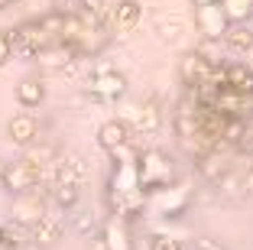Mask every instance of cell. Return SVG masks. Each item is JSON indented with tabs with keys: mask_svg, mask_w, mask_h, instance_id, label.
Segmentation results:
<instances>
[{
	"mask_svg": "<svg viewBox=\"0 0 253 250\" xmlns=\"http://www.w3.org/2000/svg\"><path fill=\"white\" fill-rule=\"evenodd\" d=\"M192 205V189L188 182H169V185H159V189L146 192V214L149 218H182L185 208Z\"/></svg>",
	"mask_w": 253,
	"mask_h": 250,
	"instance_id": "1",
	"label": "cell"
},
{
	"mask_svg": "<svg viewBox=\"0 0 253 250\" xmlns=\"http://www.w3.org/2000/svg\"><path fill=\"white\" fill-rule=\"evenodd\" d=\"M136 172H140V189L143 192H153V189L169 185L175 179L172 156H166L163 150H146V153L136 156Z\"/></svg>",
	"mask_w": 253,
	"mask_h": 250,
	"instance_id": "2",
	"label": "cell"
},
{
	"mask_svg": "<svg viewBox=\"0 0 253 250\" xmlns=\"http://www.w3.org/2000/svg\"><path fill=\"white\" fill-rule=\"evenodd\" d=\"M49 211V189L45 185H36V189H26V192H16L13 195V205H10V218L20 221V224H36L42 214Z\"/></svg>",
	"mask_w": 253,
	"mask_h": 250,
	"instance_id": "3",
	"label": "cell"
},
{
	"mask_svg": "<svg viewBox=\"0 0 253 250\" xmlns=\"http://www.w3.org/2000/svg\"><path fill=\"white\" fill-rule=\"evenodd\" d=\"M7 36H10V49H13V55H20V59H30V62H33V55H36L42 46L52 43V39L45 36V30L39 26V20L20 23V26H13V30L7 33Z\"/></svg>",
	"mask_w": 253,
	"mask_h": 250,
	"instance_id": "4",
	"label": "cell"
},
{
	"mask_svg": "<svg viewBox=\"0 0 253 250\" xmlns=\"http://www.w3.org/2000/svg\"><path fill=\"white\" fill-rule=\"evenodd\" d=\"M36 185H45L49 189V182H45V172L36 169V166H30L26 159L20 162H7V172H3V189L7 192H26V189H36Z\"/></svg>",
	"mask_w": 253,
	"mask_h": 250,
	"instance_id": "5",
	"label": "cell"
},
{
	"mask_svg": "<svg viewBox=\"0 0 253 250\" xmlns=\"http://www.w3.org/2000/svg\"><path fill=\"white\" fill-rule=\"evenodd\" d=\"M195 26H198V33L205 39H224V33H227L231 20L224 16L221 3H217V0H211V3L195 7Z\"/></svg>",
	"mask_w": 253,
	"mask_h": 250,
	"instance_id": "6",
	"label": "cell"
},
{
	"mask_svg": "<svg viewBox=\"0 0 253 250\" xmlns=\"http://www.w3.org/2000/svg\"><path fill=\"white\" fill-rule=\"evenodd\" d=\"M88 91L97 101H117L126 95V75H120L117 68H107V72H94L88 78Z\"/></svg>",
	"mask_w": 253,
	"mask_h": 250,
	"instance_id": "7",
	"label": "cell"
},
{
	"mask_svg": "<svg viewBox=\"0 0 253 250\" xmlns=\"http://www.w3.org/2000/svg\"><path fill=\"white\" fill-rule=\"evenodd\" d=\"M75 59H78V49H75L72 43H62V39L42 46V49L33 55V62H36L39 68H49V72H62V68H68Z\"/></svg>",
	"mask_w": 253,
	"mask_h": 250,
	"instance_id": "8",
	"label": "cell"
},
{
	"mask_svg": "<svg viewBox=\"0 0 253 250\" xmlns=\"http://www.w3.org/2000/svg\"><path fill=\"white\" fill-rule=\"evenodd\" d=\"M172 127H175V133H179V140H185V143H192L195 137H198L201 117H198V101L192 98V91L179 101V107H175V114H172Z\"/></svg>",
	"mask_w": 253,
	"mask_h": 250,
	"instance_id": "9",
	"label": "cell"
},
{
	"mask_svg": "<svg viewBox=\"0 0 253 250\" xmlns=\"http://www.w3.org/2000/svg\"><path fill=\"white\" fill-rule=\"evenodd\" d=\"M130 192H140L136 159H120V162H114L111 179H107V195H130Z\"/></svg>",
	"mask_w": 253,
	"mask_h": 250,
	"instance_id": "10",
	"label": "cell"
},
{
	"mask_svg": "<svg viewBox=\"0 0 253 250\" xmlns=\"http://www.w3.org/2000/svg\"><path fill=\"white\" fill-rule=\"evenodd\" d=\"M107 20H111L114 30L130 33V30H136L140 20H143V3L140 0H117V3L107 10Z\"/></svg>",
	"mask_w": 253,
	"mask_h": 250,
	"instance_id": "11",
	"label": "cell"
},
{
	"mask_svg": "<svg viewBox=\"0 0 253 250\" xmlns=\"http://www.w3.org/2000/svg\"><path fill=\"white\" fill-rule=\"evenodd\" d=\"M101 244H104V250H133L130 221H124V218H117V214H111V218L104 221V228H101Z\"/></svg>",
	"mask_w": 253,
	"mask_h": 250,
	"instance_id": "12",
	"label": "cell"
},
{
	"mask_svg": "<svg viewBox=\"0 0 253 250\" xmlns=\"http://www.w3.org/2000/svg\"><path fill=\"white\" fill-rule=\"evenodd\" d=\"M211 68H214V65H208L198 52H188V55H182V62H179V78H182V85L192 91V88H198V85L208 81Z\"/></svg>",
	"mask_w": 253,
	"mask_h": 250,
	"instance_id": "13",
	"label": "cell"
},
{
	"mask_svg": "<svg viewBox=\"0 0 253 250\" xmlns=\"http://www.w3.org/2000/svg\"><path fill=\"white\" fill-rule=\"evenodd\" d=\"M7 133H10V140H13L16 147H30V143L39 140V124H36V117H33L30 110H20V114L10 117Z\"/></svg>",
	"mask_w": 253,
	"mask_h": 250,
	"instance_id": "14",
	"label": "cell"
},
{
	"mask_svg": "<svg viewBox=\"0 0 253 250\" xmlns=\"http://www.w3.org/2000/svg\"><path fill=\"white\" fill-rule=\"evenodd\" d=\"M62 241V221L52 218V214L45 211L36 224H30V244L36 247H52V244Z\"/></svg>",
	"mask_w": 253,
	"mask_h": 250,
	"instance_id": "15",
	"label": "cell"
},
{
	"mask_svg": "<svg viewBox=\"0 0 253 250\" xmlns=\"http://www.w3.org/2000/svg\"><path fill=\"white\" fill-rule=\"evenodd\" d=\"M224 88L237 91V95H253V68L244 62L224 65Z\"/></svg>",
	"mask_w": 253,
	"mask_h": 250,
	"instance_id": "16",
	"label": "cell"
},
{
	"mask_svg": "<svg viewBox=\"0 0 253 250\" xmlns=\"http://www.w3.org/2000/svg\"><path fill=\"white\" fill-rule=\"evenodd\" d=\"M126 140H130L126 120H107V124H101V130H97L101 150H114V147H120V143H126Z\"/></svg>",
	"mask_w": 253,
	"mask_h": 250,
	"instance_id": "17",
	"label": "cell"
},
{
	"mask_svg": "<svg viewBox=\"0 0 253 250\" xmlns=\"http://www.w3.org/2000/svg\"><path fill=\"white\" fill-rule=\"evenodd\" d=\"M45 98V85L39 78H23L20 85H16V101L23 104V107L30 110V107H39Z\"/></svg>",
	"mask_w": 253,
	"mask_h": 250,
	"instance_id": "18",
	"label": "cell"
},
{
	"mask_svg": "<svg viewBox=\"0 0 253 250\" xmlns=\"http://www.w3.org/2000/svg\"><path fill=\"white\" fill-rule=\"evenodd\" d=\"M159 124H163V110H159V101L156 98H149V101L140 104V114H136V127L143 133H156Z\"/></svg>",
	"mask_w": 253,
	"mask_h": 250,
	"instance_id": "19",
	"label": "cell"
},
{
	"mask_svg": "<svg viewBox=\"0 0 253 250\" xmlns=\"http://www.w3.org/2000/svg\"><path fill=\"white\" fill-rule=\"evenodd\" d=\"M49 195L59 208H75L78 199H82V185L78 182H52L49 185Z\"/></svg>",
	"mask_w": 253,
	"mask_h": 250,
	"instance_id": "20",
	"label": "cell"
},
{
	"mask_svg": "<svg viewBox=\"0 0 253 250\" xmlns=\"http://www.w3.org/2000/svg\"><path fill=\"white\" fill-rule=\"evenodd\" d=\"M224 39H227V46L237 49V52H250L253 49V30L247 26V23H231L227 33H224Z\"/></svg>",
	"mask_w": 253,
	"mask_h": 250,
	"instance_id": "21",
	"label": "cell"
},
{
	"mask_svg": "<svg viewBox=\"0 0 253 250\" xmlns=\"http://www.w3.org/2000/svg\"><path fill=\"white\" fill-rule=\"evenodd\" d=\"M231 23H247L253 16V0H217Z\"/></svg>",
	"mask_w": 253,
	"mask_h": 250,
	"instance_id": "22",
	"label": "cell"
},
{
	"mask_svg": "<svg viewBox=\"0 0 253 250\" xmlns=\"http://www.w3.org/2000/svg\"><path fill=\"white\" fill-rule=\"evenodd\" d=\"M3 231V247H26L30 244V228L10 218V224H0Z\"/></svg>",
	"mask_w": 253,
	"mask_h": 250,
	"instance_id": "23",
	"label": "cell"
},
{
	"mask_svg": "<svg viewBox=\"0 0 253 250\" xmlns=\"http://www.w3.org/2000/svg\"><path fill=\"white\" fill-rule=\"evenodd\" d=\"M149 250H182V241L172 234H156L149 241Z\"/></svg>",
	"mask_w": 253,
	"mask_h": 250,
	"instance_id": "24",
	"label": "cell"
},
{
	"mask_svg": "<svg viewBox=\"0 0 253 250\" xmlns=\"http://www.w3.org/2000/svg\"><path fill=\"white\" fill-rule=\"evenodd\" d=\"M13 59V49H10V36L3 30H0V68L7 65V62Z\"/></svg>",
	"mask_w": 253,
	"mask_h": 250,
	"instance_id": "25",
	"label": "cell"
},
{
	"mask_svg": "<svg viewBox=\"0 0 253 250\" xmlns=\"http://www.w3.org/2000/svg\"><path fill=\"white\" fill-rule=\"evenodd\" d=\"M75 228L82 231V234H91V231H94V218H91V214H78V218H75Z\"/></svg>",
	"mask_w": 253,
	"mask_h": 250,
	"instance_id": "26",
	"label": "cell"
},
{
	"mask_svg": "<svg viewBox=\"0 0 253 250\" xmlns=\"http://www.w3.org/2000/svg\"><path fill=\"white\" fill-rule=\"evenodd\" d=\"M198 250H224V247L217 241H211V237H201V241H198Z\"/></svg>",
	"mask_w": 253,
	"mask_h": 250,
	"instance_id": "27",
	"label": "cell"
},
{
	"mask_svg": "<svg viewBox=\"0 0 253 250\" xmlns=\"http://www.w3.org/2000/svg\"><path fill=\"white\" fill-rule=\"evenodd\" d=\"M3 172H7V162L0 159V185H3Z\"/></svg>",
	"mask_w": 253,
	"mask_h": 250,
	"instance_id": "28",
	"label": "cell"
},
{
	"mask_svg": "<svg viewBox=\"0 0 253 250\" xmlns=\"http://www.w3.org/2000/svg\"><path fill=\"white\" fill-rule=\"evenodd\" d=\"M10 3H13V0H0V10H7Z\"/></svg>",
	"mask_w": 253,
	"mask_h": 250,
	"instance_id": "29",
	"label": "cell"
},
{
	"mask_svg": "<svg viewBox=\"0 0 253 250\" xmlns=\"http://www.w3.org/2000/svg\"><path fill=\"white\" fill-rule=\"evenodd\" d=\"M192 3H195V7H201V3H211V0H192Z\"/></svg>",
	"mask_w": 253,
	"mask_h": 250,
	"instance_id": "30",
	"label": "cell"
},
{
	"mask_svg": "<svg viewBox=\"0 0 253 250\" xmlns=\"http://www.w3.org/2000/svg\"><path fill=\"white\" fill-rule=\"evenodd\" d=\"M0 247H3V231H0Z\"/></svg>",
	"mask_w": 253,
	"mask_h": 250,
	"instance_id": "31",
	"label": "cell"
},
{
	"mask_svg": "<svg viewBox=\"0 0 253 250\" xmlns=\"http://www.w3.org/2000/svg\"><path fill=\"white\" fill-rule=\"evenodd\" d=\"M72 3H78V0H72Z\"/></svg>",
	"mask_w": 253,
	"mask_h": 250,
	"instance_id": "32",
	"label": "cell"
}]
</instances>
